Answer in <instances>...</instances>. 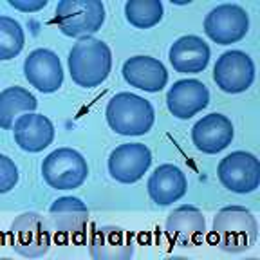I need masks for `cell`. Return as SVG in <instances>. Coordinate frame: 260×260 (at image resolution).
<instances>
[{
  "instance_id": "obj_1",
  "label": "cell",
  "mask_w": 260,
  "mask_h": 260,
  "mask_svg": "<svg viewBox=\"0 0 260 260\" xmlns=\"http://www.w3.org/2000/svg\"><path fill=\"white\" fill-rule=\"evenodd\" d=\"M71 78L83 89L102 85L112 69V53L103 40L87 37L80 38L69 53Z\"/></svg>"
},
{
  "instance_id": "obj_2",
  "label": "cell",
  "mask_w": 260,
  "mask_h": 260,
  "mask_svg": "<svg viewBox=\"0 0 260 260\" xmlns=\"http://www.w3.org/2000/svg\"><path fill=\"white\" fill-rule=\"evenodd\" d=\"M258 237V224L248 208L226 206L213 217L211 239L222 251L242 253L253 248Z\"/></svg>"
},
{
  "instance_id": "obj_14",
  "label": "cell",
  "mask_w": 260,
  "mask_h": 260,
  "mask_svg": "<svg viewBox=\"0 0 260 260\" xmlns=\"http://www.w3.org/2000/svg\"><path fill=\"white\" fill-rule=\"evenodd\" d=\"M235 130L233 123L219 112H211L195 123L191 128V141L203 154H219L232 145Z\"/></svg>"
},
{
  "instance_id": "obj_22",
  "label": "cell",
  "mask_w": 260,
  "mask_h": 260,
  "mask_svg": "<svg viewBox=\"0 0 260 260\" xmlns=\"http://www.w3.org/2000/svg\"><path fill=\"white\" fill-rule=\"evenodd\" d=\"M161 0H130L125 4V16L138 29H150L162 20Z\"/></svg>"
},
{
  "instance_id": "obj_15",
  "label": "cell",
  "mask_w": 260,
  "mask_h": 260,
  "mask_svg": "<svg viewBox=\"0 0 260 260\" xmlns=\"http://www.w3.org/2000/svg\"><path fill=\"white\" fill-rule=\"evenodd\" d=\"M167 235L179 248H191L206 235V219L199 208L183 204L167 219Z\"/></svg>"
},
{
  "instance_id": "obj_11",
  "label": "cell",
  "mask_w": 260,
  "mask_h": 260,
  "mask_svg": "<svg viewBox=\"0 0 260 260\" xmlns=\"http://www.w3.org/2000/svg\"><path fill=\"white\" fill-rule=\"evenodd\" d=\"M152 152L143 143H125L109 155V174L123 184H134L148 172Z\"/></svg>"
},
{
  "instance_id": "obj_17",
  "label": "cell",
  "mask_w": 260,
  "mask_h": 260,
  "mask_svg": "<svg viewBox=\"0 0 260 260\" xmlns=\"http://www.w3.org/2000/svg\"><path fill=\"white\" fill-rule=\"evenodd\" d=\"M123 78L130 87H136L145 92H159L167 85V67L152 56H132L123 63Z\"/></svg>"
},
{
  "instance_id": "obj_21",
  "label": "cell",
  "mask_w": 260,
  "mask_h": 260,
  "mask_svg": "<svg viewBox=\"0 0 260 260\" xmlns=\"http://www.w3.org/2000/svg\"><path fill=\"white\" fill-rule=\"evenodd\" d=\"M38 107L37 98L22 87H8L0 94V126L11 128L15 125V116L20 112H35Z\"/></svg>"
},
{
  "instance_id": "obj_16",
  "label": "cell",
  "mask_w": 260,
  "mask_h": 260,
  "mask_svg": "<svg viewBox=\"0 0 260 260\" xmlns=\"http://www.w3.org/2000/svg\"><path fill=\"white\" fill-rule=\"evenodd\" d=\"M210 103L208 87L199 80H179L167 92V107L177 119H190Z\"/></svg>"
},
{
  "instance_id": "obj_3",
  "label": "cell",
  "mask_w": 260,
  "mask_h": 260,
  "mask_svg": "<svg viewBox=\"0 0 260 260\" xmlns=\"http://www.w3.org/2000/svg\"><path fill=\"white\" fill-rule=\"evenodd\" d=\"M107 123L119 136H145L154 126L155 112L148 100L132 92H119L107 103Z\"/></svg>"
},
{
  "instance_id": "obj_25",
  "label": "cell",
  "mask_w": 260,
  "mask_h": 260,
  "mask_svg": "<svg viewBox=\"0 0 260 260\" xmlns=\"http://www.w3.org/2000/svg\"><path fill=\"white\" fill-rule=\"evenodd\" d=\"M9 6L24 13H32L44 9L47 6V0H9Z\"/></svg>"
},
{
  "instance_id": "obj_7",
  "label": "cell",
  "mask_w": 260,
  "mask_h": 260,
  "mask_svg": "<svg viewBox=\"0 0 260 260\" xmlns=\"http://www.w3.org/2000/svg\"><path fill=\"white\" fill-rule=\"evenodd\" d=\"M89 226V210L78 197H60L49 208V228L58 242H81Z\"/></svg>"
},
{
  "instance_id": "obj_20",
  "label": "cell",
  "mask_w": 260,
  "mask_h": 260,
  "mask_svg": "<svg viewBox=\"0 0 260 260\" xmlns=\"http://www.w3.org/2000/svg\"><path fill=\"white\" fill-rule=\"evenodd\" d=\"M168 58L177 73L199 74L210 63V47L203 38L195 35H186L172 44Z\"/></svg>"
},
{
  "instance_id": "obj_18",
  "label": "cell",
  "mask_w": 260,
  "mask_h": 260,
  "mask_svg": "<svg viewBox=\"0 0 260 260\" xmlns=\"http://www.w3.org/2000/svg\"><path fill=\"white\" fill-rule=\"evenodd\" d=\"M146 190L157 206H170L183 199L188 190V181L183 170L175 165H161L148 179Z\"/></svg>"
},
{
  "instance_id": "obj_4",
  "label": "cell",
  "mask_w": 260,
  "mask_h": 260,
  "mask_svg": "<svg viewBox=\"0 0 260 260\" xmlns=\"http://www.w3.org/2000/svg\"><path fill=\"white\" fill-rule=\"evenodd\" d=\"M54 22L65 37L87 38L102 29L105 6L100 0H61L56 6Z\"/></svg>"
},
{
  "instance_id": "obj_8",
  "label": "cell",
  "mask_w": 260,
  "mask_h": 260,
  "mask_svg": "<svg viewBox=\"0 0 260 260\" xmlns=\"http://www.w3.org/2000/svg\"><path fill=\"white\" fill-rule=\"evenodd\" d=\"M249 31V15L237 4H220L204 18V32L211 42L230 45L240 42Z\"/></svg>"
},
{
  "instance_id": "obj_24",
  "label": "cell",
  "mask_w": 260,
  "mask_h": 260,
  "mask_svg": "<svg viewBox=\"0 0 260 260\" xmlns=\"http://www.w3.org/2000/svg\"><path fill=\"white\" fill-rule=\"evenodd\" d=\"M18 183V168L16 165L8 157V155H0V191L8 193L9 190L16 186Z\"/></svg>"
},
{
  "instance_id": "obj_6",
  "label": "cell",
  "mask_w": 260,
  "mask_h": 260,
  "mask_svg": "<svg viewBox=\"0 0 260 260\" xmlns=\"http://www.w3.org/2000/svg\"><path fill=\"white\" fill-rule=\"evenodd\" d=\"M9 242L18 255L40 258L51 248V228L44 217L35 211H25L15 217L9 228Z\"/></svg>"
},
{
  "instance_id": "obj_23",
  "label": "cell",
  "mask_w": 260,
  "mask_h": 260,
  "mask_svg": "<svg viewBox=\"0 0 260 260\" xmlns=\"http://www.w3.org/2000/svg\"><path fill=\"white\" fill-rule=\"evenodd\" d=\"M24 29L15 18L0 16V58L11 60L24 47Z\"/></svg>"
},
{
  "instance_id": "obj_13",
  "label": "cell",
  "mask_w": 260,
  "mask_h": 260,
  "mask_svg": "<svg viewBox=\"0 0 260 260\" xmlns=\"http://www.w3.org/2000/svg\"><path fill=\"white\" fill-rule=\"evenodd\" d=\"M24 76L40 92H56L63 83V69L58 54L49 49H35L24 61Z\"/></svg>"
},
{
  "instance_id": "obj_19",
  "label": "cell",
  "mask_w": 260,
  "mask_h": 260,
  "mask_svg": "<svg viewBox=\"0 0 260 260\" xmlns=\"http://www.w3.org/2000/svg\"><path fill=\"white\" fill-rule=\"evenodd\" d=\"M16 145L24 152L37 154L47 148L54 139V125L42 114L25 112L13 125Z\"/></svg>"
},
{
  "instance_id": "obj_10",
  "label": "cell",
  "mask_w": 260,
  "mask_h": 260,
  "mask_svg": "<svg viewBox=\"0 0 260 260\" xmlns=\"http://www.w3.org/2000/svg\"><path fill=\"white\" fill-rule=\"evenodd\" d=\"M255 80V63L242 51L222 53L213 67V81L222 92L240 94L251 87Z\"/></svg>"
},
{
  "instance_id": "obj_5",
  "label": "cell",
  "mask_w": 260,
  "mask_h": 260,
  "mask_svg": "<svg viewBox=\"0 0 260 260\" xmlns=\"http://www.w3.org/2000/svg\"><path fill=\"white\" fill-rule=\"evenodd\" d=\"M44 181L54 190L80 188L89 177V165L85 157L74 148H58L42 161Z\"/></svg>"
},
{
  "instance_id": "obj_9",
  "label": "cell",
  "mask_w": 260,
  "mask_h": 260,
  "mask_svg": "<svg viewBox=\"0 0 260 260\" xmlns=\"http://www.w3.org/2000/svg\"><path fill=\"white\" fill-rule=\"evenodd\" d=\"M217 177L233 193H251L260 184V161L249 152H232L220 159Z\"/></svg>"
},
{
  "instance_id": "obj_12",
  "label": "cell",
  "mask_w": 260,
  "mask_h": 260,
  "mask_svg": "<svg viewBox=\"0 0 260 260\" xmlns=\"http://www.w3.org/2000/svg\"><path fill=\"white\" fill-rule=\"evenodd\" d=\"M90 256L96 260H128L134 256L132 233L119 226H98L89 237Z\"/></svg>"
}]
</instances>
